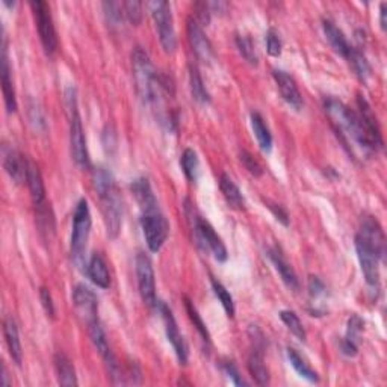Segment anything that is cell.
<instances>
[{
	"mask_svg": "<svg viewBox=\"0 0 387 387\" xmlns=\"http://www.w3.org/2000/svg\"><path fill=\"white\" fill-rule=\"evenodd\" d=\"M2 91H3L6 110L10 114L15 113V110H17V97H15L13 73H11L10 59H8V49H6L5 38H3V44H2Z\"/></svg>",
	"mask_w": 387,
	"mask_h": 387,
	"instance_id": "cell-19",
	"label": "cell"
},
{
	"mask_svg": "<svg viewBox=\"0 0 387 387\" xmlns=\"http://www.w3.org/2000/svg\"><path fill=\"white\" fill-rule=\"evenodd\" d=\"M236 46L239 53L244 56L245 61L252 65H257L259 59H257V53H256V46L253 40L248 35H238L236 37Z\"/></svg>",
	"mask_w": 387,
	"mask_h": 387,
	"instance_id": "cell-39",
	"label": "cell"
},
{
	"mask_svg": "<svg viewBox=\"0 0 387 387\" xmlns=\"http://www.w3.org/2000/svg\"><path fill=\"white\" fill-rule=\"evenodd\" d=\"M357 235L362 236L368 244H371L375 248V252L383 257L384 248H386L384 231H383V227L380 226V222H378L374 217H365L362 220L360 231Z\"/></svg>",
	"mask_w": 387,
	"mask_h": 387,
	"instance_id": "cell-18",
	"label": "cell"
},
{
	"mask_svg": "<svg viewBox=\"0 0 387 387\" xmlns=\"http://www.w3.org/2000/svg\"><path fill=\"white\" fill-rule=\"evenodd\" d=\"M94 189L101 201L103 217H105L108 235L115 239L122 229L123 201L113 173L105 167H97L92 173Z\"/></svg>",
	"mask_w": 387,
	"mask_h": 387,
	"instance_id": "cell-2",
	"label": "cell"
},
{
	"mask_svg": "<svg viewBox=\"0 0 387 387\" xmlns=\"http://www.w3.org/2000/svg\"><path fill=\"white\" fill-rule=\"evenodd\" d=\"M189 83H191V94L194 100L201 103V105H208L211 101V96L204 87V82L197 67H191V70H189Z\"/></svg>",
	"mask_w": 387,
	"mask_h": 387,
	"instance_id": "cell-34",
	"label": "cell"
},
{
	"mask_svg": "<svg viewBox=\"0 0 387 387\" xmlns=\"http://www.w3.org/2000/svg\"><path fill=\"white\" fill-rule=\"evenodd\" d=\"M239 159L240 162H242V165L245 167V170L248 171V173L253 174L254 177H261L263 174V170L261 167V163L257 162L250 153L242 150L239 153Z\"/></svg>",
	"mask_w": 387,
	"mask_h": 387,
	"instance_id": "cell-42",
	"label": "cell"
},
{
	"mask_svg": "<svg viewBox=\"0 0 387 387\" xmlns=\"http://www.w3.org/2000/svg\"><path fill=\"white\" fill-rule=\"evenodd\" d=\"M91 212L88 208V201L82 199L76 206L73 215V231L70 240L72 257L77 266H82L85 262V252H87L88 239L91 233Z\"/></svg>",
	"mask_w": 387,
	"mask_h": 387,
	"instance_id": "cell-5",
	"label": "cell"
},
{
	"mask_svg": "<svg viewBox=\"0 0 387 387\" xmlns=\"http://www.w3.org/2000/svg\"><path fill=\"white\" fill-rule=\"evenodd\" d=\"M280 320L283 321V324H285L288 327V330L294 334V336L299 340H306L307 338V333H306V329H304V325L303 322H301V320L298 318V315L295 312H292V311H281L280 312Z\"/></svg>",
	"mask_w": 387,
	"mask_h": 387,
	"instance_id": "cell-37",
	"label": "cell"
},
{
	"mask_svg": "<svg viewBox=\"0 0 387 387\" xmlns=\"http://www.w3.org/2000/svg\"><path fill=\"white\" fill-rule=\"evenodd\" d=\"M220 189L222 195H224L226 201L229 203L230 208L236 211H242L245 208V199L242 192H240L239 186L233 182V179L227 174H221L220 177Z\"/></svg>",
	"mask_w": 387,
	"mask_h": 387,
	"instance_id": "cell-30",
	"label": "cell"
},
{
	"mask_svg": "<svg viewBox=\"0 0 387 387\" xmlns=\"http://www.w3.org/2000/svg\"><path fill=\"white\" fill-rule=\"evenodd\" d=\"M250 122L261 150L265 153H270L272 150V135L270 132L268 126H266L263 117L259 113H252Z\"/></svg>",
	"mask_w": 387,
	"mask_h": 387,
	"instance_id": "cell-31",
	"label": "cell"
},
{
	"mask_svg": "<svg viewBox=\"0 0 387 387\" xmlns=\"http://www.w3.org/2000/svg\"><path fill=\"white\" fill-rule=\"evenodd\" d=\"M188 40L194 50V53L197 55V58L201 59L203 63H211L215 58L212 42L206 37L201 24L197 22L194 17H189L188 19Z\"/></svg>",
	"mask_w": 387,
	"mask_h": 387,
	"instance_id": "cell-14",
	"label": "cell"
},
{
	"mask_svg": "<svg viewBox=\"0 0 387 387\" xmlns=\"http://www.w3.org/2000/svg\"><path fill=\"white\" fill-rule=\"evenodd\" d=\"M266 49H268V53L274 58H279L281 55V40L274 29H270L268 33H266Z\"/></svg>",
	"mask_w": 387,
	"mask_h": 387,
	"instance_id": "cell-43",
	"label": "cell"
},
{
	"mask_svg": "<svg viewBox=\"0 0 387 387\" xmlns=\"http://www.w3.org/2000/svg\"><path fill=\"white\" fill-rule=\"evenodd\" d=\"M268 257L272 262L275 271L279 272L283 283L290 289V290H298L299 289V280L295 270L292 268V265L286 261V257L283 256V253L279 248H270L268 250Z\"/></svg>",
	"mask_w": 387,
	"mask_h": 387,
	"instance_id": "cell-17",
	"label": "cell"
},
{
	"mask_svg": "<svg viewBox=\"0 0 387 387\" xmlns=\"http://www.w3.org/2000/svg\"><path fill=\"white\" fill-rule=\"evenodd\" d=\"M308 294H311L312 299H321L327 294V288L318 277H311L308 279Z\"/></svg>",
	"mask_w": 387,
	"mask_h": 387,
	"instance_id": "cell-47",
	"label": "cell"
},
{
	"mask_svg": "<svg viewBox=\"0 0 387 387\" xmlns=\"http://www.w3.org/2000/svg\"><path fill=\"white\" fill-rule=\"evenodd\" d=\"M324 109L327 115L330 117L331 124L340 136L345 147H351V142L359 145L365 153H377L378 149L372 138L369 136L366 127L363 126L356 110H352L347 105H343L340 100L329 97L324 100Z\"/></svg>",
	"mask_w": 387,
	"mask_h": 387,
	"instance_id": "cell-1",
	"label": "cell"
},
{
	"mask_svg": "<svg viewBox=\"0 0 387 387\" xmlns=\"http://www.w3.org/2000/svg\"><path fill=\"white\" fill-rule=\"evenodd\" d=\"M180 165H182L183 173L189 182L195 183L199 180L200 176V160L197 153L192 149H186L182 154V159H180Z\"/></svg>",
	"mask_w": 387,
	"mask_h": 387,
	"instance_id": "cell-33",
	"label": "cell"
},
{
	"mask_svg": "<svg viewBox=\"0 0 387 387\" xmlns=\"http://www.w3.org/2000/svg\"><path fill=\"white\" fill-rule=\"evenodd\" d=\"M88 333H90L92 345L96 347V349L99 351V354L103 357V360H105L106 363L113 362L115 356L113 354V351H110V348H109L106 333H105V330H103V327H101L99 320L88 324Z\"/></svg>",
	"mask_w": 387,
	"mask_h": 387,
	"instance_id": "cell-29",
	"label": "cell"
},
{
	"mask_svg": "<svg viewBox=\"0 0 387 387\" xmlns=\"http://www.w3.org/2000/svg\"><path fill=\"white\" fill-rule=\"evenodd\" d=\"M362 331H363L362 318L357 315H352L348 321L347 336L340 343V351L343 356H347V357L357 356L359 340H360V334H362Z\"/></svg>",
	"mask_w": 387,
	"mask_h": 387,
	"instance_id": "cell-22",
	"label": "cell"
},
{
	"mask_svg": "<svg viewBox=\"0 0 387 387\" xmlns=\"http://www.w3.org/2000/svg\"><path fill=\"white\" fill-rule=\"evenodd\" d=\"M53 363H55V371H56L59 384L65 386V387L77 386L74 365L72 360L64 354V352H56L53 357Z\"/></svg>",
	"mask_w": 387,
	"mask_h": 387,
	"instance_id": "cell-28",
	"label": "cell"
},
{
	"mask_svg": "<svg viewBox=\"0 0 387 387\" xmlns=\"http://www.w3.org/2000/svg\"><path fill=\"white\" fill-rule=\"evenodd\" d=\"M380 26L383 31L387 29V5L386 3H381V6H380Z\"/></svg>",
	"mask_w": 387,
	"mask_h": 387,
	"instance_id": "cell-49",
	"label": "cell"
},
{
	"mask_svg": "<svg viewBox=\"0 0 387 387\" xmlns=\"http://www.w3.org/2000/svg\"><path fill=\"white\" fill-rule=\"evenodd\" d=\"M3 336H5L6 347H8V351H10L11 359L14 360V363L17 366H20L23 362V351H22V342H20V336H19V329H17V324L13 316L5 318Z\"/></svg>",
	"mask_w": 387,
	"mask_h": 387,
	"instance_id": "cell-23",
	"label": "cell"
},
{
	"mask_svg": "<svg viewBox=\"0 0 387 387\" xmlns=\"http://www.w3.org/2000/svg\"><path fill=\"white\" fill-rule=\"evenodd\" d=\"M73 304L77 315L88 324L99 320V299L96 294L85 285H77L73 289Z\"/></svg>",
	"mask_w": 387,
	"mask_h": 387,
	"instance_id": "cell-13",
	"label": "cell"
},
{
	"mask_svg": "<svg viewBox=\"0 0 387 387\" xmlns=\"http://www.w3.org/2000/svg\"><path fill=\"white\" fill-rule=\"evenodd\" d=\"M185 307H186V313L189 316V320H191V322L194 324L197 331H199L203 342L206 343V345H211L212 340H211V333L208 330V327H206L201 315L199 313V311H197V307L194 306L192 301L189 299L188 297H185Z\"/></svg>",
	"mask_w": 387,
	"mask_h": 387,
	"instance_id": "cell-35",
	"label": "cell"
},
{
	"mask_svg": "<svg viewBox=\"0 0 387 387\" xmlns=\"http://www.w3.org/2000/svg\"><path fill=\"white\" fill-rule=\"evenodd\" d=\"M192 220H194V231H195L197 244L201 245L204 250H209L218 262H226L229 257L227 248L224 242H222V239L218 236L217 231H215V229L208 221L197 217V215Z\"/></svg>",
	"mask_w": 387,
	"mask_h": 387,
	"instance_id": "cell-11",
	"label": "cell"
},
{
	"mask_svg": "<svg viewBox=\"0 0 387 387\" xmlns=\"http://www.w3.org/2000/svg\"><path fill=\"white\" fill-rule=\"evenodd\" d=\"M3 168L11 177V180L17 185H22L28 179V167L29 160H26L20 151H17L13 147H3Z\"/></svg>",
	"mask_w": 387,
	"mask_h": 387,
	"instance_id": "cell-15",
	"label": "cell"
},
{
	"mask_svg": "<svg viewBox=\"0 0 387 387\" xmlns=\"http://www.w3.org/2000/svg\"><path fill=\"white\" fill-rule=\"evenodd\" d=\"M356 252L360 262V268L365 275V280L369 288H380V259L381 256L375 252V248L368 244L366 240L357 235L356 236Z\"/></svg>",
	"mask_w": 387,
	"mask_h": 387,
	"instance_id": "cell-9",
	"label": "cell"
},
{
	"mask_svg": "<svg viewBox=\"0 0 387 387\" xmlns=\"http://www.w3.org/2000/svg\"><path fill=\"white\" fill-rule=\"evenodd\" d=\"M347 59L352 65V68H354L356 74L360 77V81H366L368 77H371L372 68H371V65H369L366 56L359 49L351 47V51Z\"/></svg>",
	"mask_w": 387,
	"mask_h": 387,
	"instance_id": "cell-36",
	"label": "cell"
},
{
	"mask_svg": "<svg viewBox=\"0 0 387 387\" xmlns=\"http://www.w3.org/2000/svg\"><path fill=\"white\" fill-rule=\"evenodd\" d=\"M131 189L133 192V197L136 199V203L140 204L142 212H149V211L159 208L158 199L153 192L149 179H145V177L136 179L135 182L131 185Z\"/></svg>",
	"mask_w": 387,
	"mask_h": 387,
	"instance_id": "cell-21",
	"label": "cell"
},
{
	"mask_svg": "<svg viewBox=\"0 0 387 387\" xmlns=\"http://www.w3.org/2000/svg\"><path fill=\"white\" fill-rule=\"evenodd\" d=\"M2 378H3V386H8L10 383H8V375H6V369L3 368V375H2Z\"/></svg>",
	"mask_w": 387,
	"mask_h": 387,
	"instance_id": "cell-50",
	"label": "cell"
},
{
	"mask_svg": "<svg viewBox=\"0 0 387 387\" xmlns=\"http://www.w3.org/2000/svg\"><path fill=\"white\" fill-rule=\"evenodd\" d=\"M26 183H28V186H29L33 206L37 208V206L44 204L46 203V186H44V182H42L40 168L32 160H29L28 179H26Z\"/></svg>",
	"mask_w": 387,
	"mask_h": 387,
	"instance_id": "cell-26",
	"label": "cell"
},
{
	"mask_svg": "<svg viewBox=\"0 0 387 387\" xmlns=\"http://www.w3.org/2000/svg\"><path fill=\"white\" fill-rule=\"evenodd\" d=\"M156 307L159 308L162 320H163V325H165L167 339L171 343V347H173L179 362L182 365H186L188 357H189V349L186 345V340L183 339L182 333H180V330H179V325H177V321H176L173 312H171V308L165 303H162V301H158Z\"/></svg>",
	"mask_w": 387,
	"mask_h": 387,
	"instance_id": "cell-12",
	"label": "cell"
},
{
	"mask_svg": "<svg viewBox=\"0 0 387 387\" xmlns=\"http://www.w3.org/2000/svg\"><path fill=\"white\" fill-rule=\"evenodd\" d=\"M65 106L68 115V126H70V147L72 156L77 167L88 168L90 167V154L87 147V138H85L82 118L77 106V94L76 88L70 87L65 91Z\"/></svg>",
	"mask_w": 387,
	"mask_h": 387,
	"instance_id": "cell-4",
	"label": "cell"
},
{
	"mask_svg": "<svg viewBox=\"0 0 387 387\" xmlns=\"http://www.w3.org/2000/svg\"><path fill=\"white\" fill-rule=\"evenodd\" d=\"M40 299H41V306H42V308H44L46 315L49 318H51V320H55V315H56L55 303H53V298H51V294L47 288L40 289Z\"/></svg>",
	"mask_w": 387,
	"mask_h": 387,
	"instance_id": "cell-44",
	"label": "cell"
},
{
	"mask_svg": "<svg viewBox=\"0 0 387 387\" xmlns=\"http://www.w3.org/2000/svg\"><path fill=\"white\" fill-rule=\"evenodd\" d=\"M288 359H289L292 368L295 369L299 377L306 378V380L311 381V383L320 381V377H318V374L313 371L311 366L306 363V360L301 357L294 348H288Z\"/></svg>",
	"mask_w": 387,
	"mask_h": 387,
	"instance_id": "cell-32",
	"label": "cell"
},
{
	"mask_svg": "<svg viewBox=\"0 0 387 387\" xmlns=\"http://www.w3.org/2000/svg\"><path fill=\"white\" fill-rule=\"evenodd\" d=\"M265 204H266V208L271 211V213L274 215L275 220H277L279 222H281V224L285 226V227L289 226V215H288L286 209L283 208V206L274 203V201H270V200H266Z\"/></svg>",
	"mask_w": 387,
	"mask_h": 387,
	"instance_id": "cell-45",
	"label": "cell"
},
{
	"mask_svg": "<svg viewBox=\"0 0 387 387\" xmlns=\"http://www.w3.org/2000/svg\"><path fill=\"white\" fill-rule=\"evenodd\" d=\"M141 227L150 252H160V248L165 244L170 235V222L165 218V215L160 212L159 208L149 212H142Z\"/></svg>",
	"mask_w": 387,
	"mask_h": 387,
	"instance_id": "cell-7",
	"label": "cell"
},
{
	"mask_svg": "<svg viewBox=\"0 0 387 387\" xmlns=\"http://www.w3.org/2000/svg\"><path fill=\"white\" fill-rule=\"evenodd\" d=\"M123 13L126 19L133 26H138L142 22V3L136 0H127L123 3Z\"/></svg>",
	"mask_w": 387,
	"mask_h": 387,
	"instance_id": "cell-41",
	"label": "cell"
},
{
	"mask_svg": "<svg viewBox=\"0 0 387 387\" xmlns=\"http://www.w3.org/2000/svg\"><path fill=\"white\" fill-rule=\"evenodd\" d=\"M357 105H359V110L357 114L362 120L363 126L366 127V131L369 133V136L372 138V141L375 142V145L378 149H383V136H381V131H380V126H378L377 122V117L374 114V110L371 108V105L366 101L365 97L359 96L357 99Z\"/></svg>",
	"mask_w": 387,
	"mask_h": 387,
	"instance_id": "cell-20",
	"label": "cell"
},
{
	"mask_svg": "<svg viewBox=\"0 0 387 387\" xmlns=\"http://www.w3.org/2000/svg\"><path fill=\"white\" fill-rule=\"evenodd\" d=\"M212 283V289H213V294L217 295V298L220 299L221 306L224 307V311L227 313L229 318H233L235 316V303H233V297L230 295V292L226 289V286L220 283L217 279H211Z\"/></svg>",
	"mask_w": 387,
	"mask_h": 387,
	"instance_id": "cell-38",
	"label": "cell"
},
{
	"mask_svg": "<svg viewBox=\"0 0 387 387\" xmlns=\"http://www.w3.org/2000/svg\"><path fill=\"white\" fill-rule=\"evenodd\" d=\"M322 29H324L327 40L330 41L331 47L334 49V51L343 58H348L349 51H351V44L348 42L345 33H343L331 20H324Z\"/></svg>",
	"mask_w": 387,
	"mask_h": 387,
	"instance_id": "cell-27",
	"label": "cell"
},
{
	"mask_svg": "<svg viewBox=\"0 0 387 387\" xmlns=\"http://www.w3.org/2000/svg\"><path fill=\"white\" fill-rule=\"evenodd\" d=\"M31 8L33 17H35L41 44L44 47L47 55H53L58 49V37L53 19H51L50 14V8L46 2H41V0H33V2H31Z\"/></svg>",
	"mask_w": 387,
	"mask_h": 387,
	"instance_id": "cell-8",
	"label": "cell"
},
{
	"mask_svg": "<svg viewBox=\"0 0 387 387\" xmlns=\"http://www.w3.org/2000/svg\"><path fill=\"white\" fill-rule=\"evenodd\" d=\"M106 20L110 26H120L123 22V3L118 2H103Z\"/></svg>",
	"mask_w": 387,
	"mask_h": 387,
	"instance_id": "cell-40",
	"label": "cell"
},
{
	"mask_svg": "<svg viewBox=\"0 0 387 387\" xmlns=\"http://www.w3.org/2000/svg\"><path fill=\"white\" fill-rule=\"evenodd\" d=\"M150 10L162 49L165 50L167 53H173L177 49V37L170 3L163 2V0H158V2L150 3Z\"/></svg>",
	"mask_w": 387,
	"mask_h": 387,
	"instance_id": "cell-6",
	"label": "cell"
},
{
	"mask_svg": "<svg viewBox=\"0 0 387 387\" xmlns=\"http://www.w3.org/2000/svg\"><path fill=\"white\" fill-rule=\"evenodd\" d=\"M136 277L144 304L149 307H156V279H154L153 263L145 253H138L136 256Z\"/></svg>",
	"mask_w": 387,
	"mask_h": 387,
	"instance_id": "cell-10",
	"label": "cell"
},
{
	"mask_svg": "<svg viewBox=\"0 0 387 387\" xmlns=\"http://www.w3.org/2000/svg\"><path fill=\"white\" fill-rule=\"evenodd\" d=\"M247 368H248V372H250V375L253 377V380L256 381V384H259V386L270 384V371L265 365L263 348H261V347L253 348L250 356H248Z\"/></svg>",
	"mask_w": 387,
	"mask_h": 387,
	"instance_id": "cell-24",
	"label": "cell"
},
{
	"mask_svg": "<svg viewBox=\"0 0 387 387\" xmlns=\"http://www.w3.org/2000/svg\"><path fill=\"white\" fill-rule=\"evenodd\" d=\"M272 76L275 79V83H277L283 100H285L288 105L294 108L295 110H299L303 108V97H301V92L297 87L294 77L289 76L283 70H274Z\"/></svg>",
	"mask_w": 387,
	"mask_h": 387,
	"instance_id": "cell-16",
	"label": "cell"
},
{
	"mask_svg": "<svg viewBox=\"0 0 387 387\" xmlns=\"http://www.w3.org/2000/svg\"><path fill=\"white\" fill-rule=\"evenodd\" d=\"M221 368H222V371H224V374L229 375L230 380L233 381L235 386H247V383L244 381L242 375L239 374L238 368L235 366L233 362H229V360H227V362H222V363H221Z\"/></svg>",
	"mask_w": 387,
	"mask_h": 387,
	"instance_id": "cell-46",
	"label": "cell"
},
{
	"mask_svg": "<svg viewBox=\"0 0 387 387\" xmlns=\"http://www.w3.org/2000/svg\"><path fill=\"white\" fill-rule=\"evenodd\" d=\"M132 68L136 83V91L145 105H158L162 97L160 76L154 68L147 51L142 47H135L132 51Z\"/></svg>",
	"mask_w": 387,
	"mask_h": 387,
	"instance_id": "cell-3",
	"label": "cell"
},
{
	"mask_svg": "<svg viewBox=\"0 0 387 387\" xmlns=\"http://www.w3.org/2000/svg\"><path fill=\"white\" fill-rule=\"evenodd\" d=\"M29 115H31V123L35 126V129H44L46 127L44 118H42L41 110H40V108H37V105H31Z\"/></svg>",
	"mask_w": 387,
	"mask_h": 387,
	"instance_id": "cell-48",
	"label": "cell"
},
{
	"mask_svg": "<svg viewBox=\"0 0 387 387\" xmlns=\"http://www.w3.org/2000/svg\"><path fill=\"white\" fill-rule=\"evenodd\" d=\"M87 274L96 286L101 289H108L110 286V274L108 270V265L99 253H94L91 256V259L87 265Z\"/></svg>",
	"mask_w": 387,
	"mask_h": 387,
	"instance_id": "cell-25",
	"label": "cell"
}]
</instances>
